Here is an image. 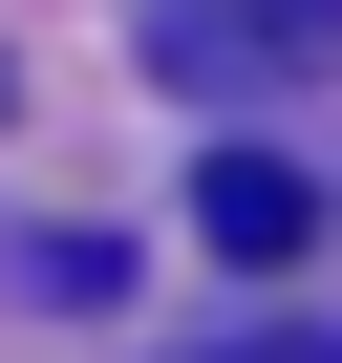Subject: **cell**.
Returning a JSON list of instances; mask_svg holds the SVG:
<instances>
[{"mask_svg":"<svg viewBox=\"0 0 342 363\" xmlns=\"http://www.w3.org/2000/svg\"><path fill=\"white\" fill-rule=\"evenodd\" d=\"M150 65L171 86H321L342 65V0H150Z\"/></svg>","mask_w":342,"mask_h":363,"instance_id":"1","label":"cell"},{"mask_svg":"<svg viewBox=\"0 0 342 363\" xmlns=\"http://www.w3.org/2000/svg\"><path fill=\"white\" fill-rule=\"evenodd\" d=\"M193 235H214V257H257V278H278V257H299V235H321V171H299V150H214V171H193Z\"/></svg>","mask_w":342,"mask_h":363,"instance_id":"2","label":"cell"},{"mask_svg":"<svg viewBox=\"0 0 342 363\" xmlns=\"http://www.w3.org/2000/svg\"><path fill=\"white\" fill-rule=\"evenodd\" d=\"M214 363H342V342H299V320H278V342H214Z\"/></svg>","mask_w":342,"mask_h":363,"instance_id":"3","label":"cell"}]
</instances>
